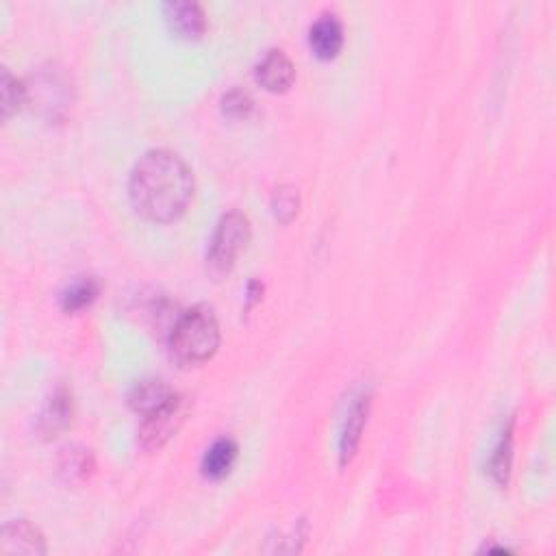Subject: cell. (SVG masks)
<instances>
[{
	"label": "cell",
	"mask_w": 556,
	"mask_h": 556,
	"mask_svg": "<svg viewBox=\"0 0 556 556\" xmlns=\"http://www.w3.org/2000/svg\"><path fill=\"white\" fill-rule=\"evenodd\" d=\"M129 196L139 216L159 224L174 222L194 198V174L170 150H150L131 172Z\"/></svg>",
	"instance_id": "1"
},
{
	"label": "cell",
	"mask_w": 556,
	"mask_h": 556,
	"mask_svg": "<svg viewBox=\"0 0 556 556\" xmlns=\"http://www.w3.org/2000/svg\"><path fill=\"white\" fill-rule=\"evenodd\" d=\"M220 346V324L216 313L207 305H196L176 318L168 348L170 357L181 368H194L209 361Z\"/></svg>",
	"instance_id": "2"
},
{
	"label": "cell",
	"mask_w": 556,
	"mask_h": 556,
	"mask_svg": "<svg viewBox=\"0 0 556 556\" xmlns=\"http://www.w3.org/2000/svg\"><path fill=\"white\" fill-rule=\"evenodd\" d=\"M250 242V220L242 211H229L216 226L207 252V272L213 278L229 274Z\"/></svg>",
	"instance_id": "3"
},
{
	"label": "cell",
	"mask_w": 556,
	"mask_h": 556,
	"mask_svg": "<svg viewBox=\"0 0 556 556\" xmlns=\"http://www.w3.org/2000/svg\"><path fill=\"white\" fill-rule=\"evenodd\" d=\"M185 415V400L179 394H174L163 407L144 415V424L139 428V446L148 452L166 446L170 437L181 428Z\"/></svg>",
	"instance_id": "4"
},
{
	"label": "cell",
	"mask_w": 556,
	"mask_h": 556,
	"mask_svg": "<svg viewBox=\"0 0 556 556\" xmlns=\"http://www.w3.org/2000/svg\"><path fill=\"white\" fill-rule=\"evenodd\" d=\"M170 31L181 40H198L207 29L205 11L194 0H172L163 7Z\"/></svg>",
	"instance_id": "5"
},
{
	"label": "cell",
	"mask_w": 556,
	"mask_h": 556,
	"mask_svg": "<svg viewBox=\"0 0 556 556\" xmlns=\"http://www.w3.org/2000/svg\"><path fill=\"white\" fill-rule=\"evenodd\" d=\"M257 83L272 94L287 92L296 81V68L283 50H268L257 63L255 70Z\"/></svg>",
	"instance_id": "6"
},
{
	"label": "cell",
	"mask_w": 556,
	"mask_h": 556,
	"mask_svg": "<svg viewBox=\"0 0 556 556\" xmlns=\"http://www.w3.org/2000/svg\"><path fill=\"white\" fill-rule=\"evenodd\" d=\"M0 554H7V556L46 554L44 535L27 520L9 522L3 528V533H0Z\"/></svg>",
	"instance_id": "7"
},
{
	"label": "cell",
	"mask_w": 556,
	"mask_h": 556,
	"mask_svg": "<svg viewBox=\"0 0 556 556\" xmlns=\"http://www.w3.org/2000/svg\"><path fill=\"white\" fill-rule=\"evenodd\" d=\"M368 411H370L368 394H361L350 402L346 420H344V428H341V439H339L341 465H348L352 461V457L357 454L365 422H368Z\"/></svg>",
	"instance_id": "8"
},
{
	"label": "cell",
	"mask_w": 556,
	"mask_h": 556,
	"mask_svg": "<svg viewBox=\"0 0 556 556\" xmlns=\"http://www.w3.org/2000/svg\"><path fill=\"white\" fill-rule=\"evenodd\" d=\"M74 417V400L72 394L61 387L57 389L53 398L46 402V407L40 415V422H37V433H40L44 439H53L59 433L66 431V428L72 424Z\"/></svg>",
	"instance_id": "9"
},
{
	"label": "cell",
	"mask_w": 556,
	"mask_h": 556,
	"mask_svg": "<svg viewBox=\"0 0 556 556\" xmlns=\"http://www.w3.org/2000/svg\"><path fill=\"white\" fill-rule=\"evenodd\" d=\"M313 53L320 59H333L344 46V27L335 14H324L309 33Z\"/></svg>",
	"instance_id": "10"
},
{
	"label": "cell",
	"mask_w": 556,
	"mask_h": 556,
	"mask_svg": "<svg viewBox=\"0 0 556 556\" xmlns=\"http://www.w3.org/2000/svg\"><path fill=\"white\" fill-rule=\"evenodd\" d=\"M174 396V391L161 381V378H146V381H139L129 394V404L133 411L148 415L163 407L170 398Z\"/></svg>",
	"instance_id": "11"
},
{
	"label": "cell",
	"mask_w": 556,
	"mask_h": 556,
	"mask_svg": "<svg viewBox=\"0 0 556 556\" xmlns=\"http://www.w3.org/2000/svg\"><path fill=\"white\" fill-rule=\"evenodd\" d=\"M237 452L239 448L231 437H222L218 441H213L205 454V459H202V474L211 480H222L224 476H229L237 461Z\"/></svg>",
	"instance_id": "12"
},
{
	"label": "cell",
	"mask_w": 556,
	"mask_h": 556,
	"mask_svg": "<svg viewBox=\"0 0 556 556\" xmlns=\"http://www.w3.org/2000/svg\"><path fill=\"white\" fill-rule=\"evenodd\" d=\"M59 472L68 483H83L94 472V457L85 448H66L59 459Z\"/></svg>",
	"instance_id": "13"
},
{
	"label": "cell",
	"mask_w": 556,
	"mask_h": 556,
	"mask_svg": "<svg viewBox=\"0 0 556 556\" xmlns=\"http://www.w3.org/2000/svg\"><path fill=\"white\" fill-rule=\"evenodd\" d=\"M511 459H513V420L502 431V437H500L498 446H496L494 454H491V461H489V474L498 485L509 483Z\"/></svg>",
	"instance_id": "14"
},
{
	"label": "cell",
	"mask_w": 556,
	"mask_h": 556,
	"mask_svg": "<svg viewBox=\"0 0 556 556\" xmlns=\"http://www.w3.org/2000/svg\"><path fill=\"white\" fill-rule=\"evenodd\" d=\"M100 296V283L96 278H81V281L72 283L66 292L61 294V307L68 313L83 311L90 307L92 302Z\"/></svg>",
	"instance_id": "15"
},
{
	"label": "cell",
	"mask_w": 556,
	"mask_h": 556,
	"mask_svg": "<svg viewBox=\"0 0 556 556\" xmlns=\"http://www.w3.org/2000/svg\"><path fill=\"white\" fill-rule=\"evenodd\" d=\"M0 103H3L5 120L18 113L22 105H27V85L11 77L9 70H3V79H0Z\"/></svg>",
	"instance_id": "16"
},
{
	"label": "cell",
	"mask_w": 556,
	"mask_h": 556,
	"mask_svg": "<svg viewBox=\"0 0 556 556\" xmlns=\"http://www.w3.org/2000/svg\"><path fill=\"white\" fill-rule=\"evenodd\" d=\"M300 209V196L294 187H278L272 196V211L278 222H292Z\"/></svg>",
	"instance_id": "17"
},
{
	"label": "cell",
	"mask_w": 556,
	"mask_h": 556,
	"mask_svg": "<svg viewBox=\"0 0 556 556\" xmlns=\"http://www.w3.org/2000/svg\"><path fill=\"white\" fill-rule=\"evenodd\" d=\"M252 109H255V100L244 90H233L222 98V113L231 120H246Z\"/></svg>",
	"instance_id": "18"
}]
</instances>
